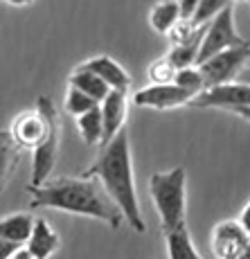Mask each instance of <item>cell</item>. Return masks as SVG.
<instances>
[{"label":"cell","instance_id":"30","mask_svg":"<svg viewBox=\"0 0 250 259\" xmlns=\"http://www.w3.org/2000/svg\"><path fill=\"white\" fill-rule=\"evenodd\" d=\"M3 3L12 5V7H29V5L34 3V0H3Z\"/></svg>","mask_w":250,"mask_h":259},{"label":"cell","instance_id":"20","mask_svg":"<svg viewBox=\"0 0 250 259\" xmlns=\"http://www.w3.org/2000/svg\"><path fill=\"white\" fill-rule=\"evenodd\" d=\"M95 106H99V104L93 102L88 95H84L81 91H77V88L68 86L66 95H63V111H66L68 115L81 117V115H86L88 111H93Z\"/></svg>","mask_w":250,"mask_h":259},{"label":"cell","instance_id":"6","mask_svg":"<svg viewBox=\"0 0 250 259\" xmlns=\"http://www.w3.org/2000/svg\"><path fill=\"white\" fill-rule=\"evenodd\" d=\"M248 59H250V43L243 48H232V50H226V52H219L214 57H210L207 61L198 63L196 68L203 74L205 91L237 81L239 72L246 68Z\"/></svg>","mask_w":250,"mask_h":259},{"label":"cell","instance_id":"24","mask_svg":"<svg viewBox=\"0 0 250 259\" xmlns=\"http://www.w3.org/2000/svg\"><path fill=\"white\" fill-rule=\"evenodd\" d=\"M230 5H232V0H198V7H196V12H194L192 21L196 25H207L214 16H219L223 9H228Z\"/></svg>","mask_w":250,"mask_h":259},{"label":"cell","instance_id":"1","mask_svg":"<svg viewBox=\"0 0 250 259\" xmlns=\"http://www.w3.org/2000/svg\"><path fill=\"white\" fill-rule=\"evenodd\" d=\"M32 194L29 207L32 210H59L68 214H77V217H88L97 219V221L111 226L117 230L124 223L122 214L115 207V203L106 196L104 187L99 185L97 178H86V176H61L48 181L41 187H27Z\"/></svg>","mask_w":250,"mask_h":259},{"label":"cell","instance_id":"22","mask_svg":"<svg viewBox=\"0 0 250 259\" xmlns=\"http://www.w3.org/2000/svg\"><path fill=\"white\" fill-rule=\"evenodd\" d=\"M198 46H201V41L196 43H189V46H178V48H172L164 57L172 61V66L178 70H183V68H194L196 66V57H198Z\"/></svg>","mask_w":250,"mask_h":259},{"label":"cell","instance_id":"29","mask_svg":"<svg viewBox=\"0 0 250 259\" xmlns=\"http://www.w3.org/2000/svg\"><path fill=\"white\" fill-rule=\"evenodd\" d=\"M237 81H239V83H248V86H250V66H246L241 72H239Z\"/></svg>","mask_w":250,"mask_h":259},{"label":"cell","instance_id":"9","mask_svg":"<svg viewBox=\"0 0 250 259\" xmlns=\"http://www.w3.org/2000/svg\"><path fill=\"white\" fill-rule=\"evenodd\" d=\"M192 95L178 88L176 83H164V86H147L140 88L133 95V104L140 108H151V111H172L192 104Z\"/></svg>","mask_w":250,"mask_h":259},{"label":"cell","instance_id":"4","mask_svg":"<svg viewBox=\"0 0 250 259\" xmlns=\"http://www.w3.org/2000/svg\"><path fill=\"white\" fill-rule=\"evenodd\" d=\"M57 117H59V111L54 106V102L50 97H46V95H41L36 99V106L29 108V111L18 113L12 119V126L7 131L12 136L14 144L21 151H34L48 138L52 122Z\"/></svg>","mask_w":250,"mask_h":259},{"label":"cell","instance_id":"23","mask_svg":"<svg viewBox=\"0 0 250 259\" xmlns=\"http://www.w3.org/2000/svg\"><path fill=\"white\" fill-rule=\"evenodd\" d=\"M147 77L151 81V86H164V83H174V77H176V68L172 66L167 57H160L149 66Z\"/></svg>","mask_w":250,"mask_h":259},{"label":"cell","instance_id":"11","mask_svg":"<svg viewBox=\"0 0 250 259\" xmlns=\"http://www.w3.org/2000/svg\"><path fill=\"white\" fill-rule=\"evenodd\" d=\"M250 235L239 221H221L212 230V250L219 259H239Z\"/></svg>","mask_w":250,"mask_h":259},{"label":"cell","instance_id":"14","mask_svg":"<svg viewBox=\"0 0 250 259\" xmlns=\"http://www.w3.org/2000/svg\"><path fill=\"white\" fill-rule=\"evenodd\" d=\"M34 221L36 219L25 212L9 214V217L0 219V239L14 243V246H25L34 230Z\"/></svg>","mask_w":250,"mask_h":259},{"label":"cell","instance_id":"2","mask_svg":"<svg viewBox=\"0 0 250 259\" xmlns=\"http://www.w3.org/2000/svg\"><path fill=\"white\" fill-rule=\"evenodd\" d=\"M81 176L97 178L99 185L106 192V196L115 203V207L122 214V219L138 235H142L147 230V223H144L140 201H138L136 176H133V158H131V140H129L127 131H122L115 140L104 144L97 160L86 171H81Z\"/></svg>","mask_w":250,"mask_h":259},{"label":"cell","instance_id":"18","mask_svg":"<svg viewBox=\"0 0 250 259\" xmlns=\"http://www.w3.org/2000/svg\"><path fill=\"white\" fill-rule=\"evenodd\" d=\"M181 18H183V14H181L178 0H160L149 12V25H151V29L158 34H164V36H167L169 29Z\"/></svg>","mask_w":250,"mask_h":259},{"label":"cell","instance_id":"15","mask_svg":"<svg viewBox=\"0 0 250 259\" xmlns=\"http://www.w3.org/2000/svg\"><path fill=\"white\" fill-rule=\"evenodd\" d=\"M164 246H167L169 259H203L192 241V235L187 230V223L164 232Z\"/></svg>","mask_w":250,"mask_h":259},{"label":"cell","instance_id":"16","mask_svg":"<svg viewBox=\"0 0 250 259\" xmlns=\"http://www.w3.org/2000/svg\"><path fill=\"white\" fill-rule=\"evenodd\" d=\"M68 86L81 91L84 95H88V97H91L93 102H97V104H102L104 97L111 93V91H108V86L97 77V74L91 72V70H86L84 66H77L72 70V74H70V79H68Z\"/></svg>","mask_w":250,"mask_h":259},{"label":"cell","instance_id":"19","mask_svg":"<svg viewBox=\"0 0 250 259\" xmlns=\"http://www.w3.org/2000/svg\"><path fill=\"white\" fill-rule=\"evenodd\" d=\"M77 128L81 140L88 147L99 144L102 147V138H104V124H102V115H99V106H95L93 111H88L86 115L77 117Z\"/></svg>","mask_w":250,"mask_h":259},{"label":"cell","instance_id":"5","mask_svg":"<svg viewBox=\"0 0 250 259\" xmlns=\"http://www.w3.org/2000/svg\"><path fill=\"white\" fill-rule=\"evenodd\" d=\"M250 41L241 36L237 32V25H234V9L230 5L228 9H223L219 16H214L212 21L205 25V32L201 38V46H198V57H196V66L203 61H207L210 57L219 52H226L232 48H243Z\"/></svg>","mask_w":250,"mask_h":259},{"label":"cell","instance_id":"25","mask_svg":"<svg viewBox=\"0 0 250 259\" xmlns=\"http://www.w3.org/2000/svg\"><path fill=\"white\" fill-rule=\"evenodd\" d=\"M178 5H181L183 18H192L194 12H196V7H198V0H178Z\"/></svg>","mask_w":250,"mask_h":259},{"label":"cell","instance_id":"27","mask_svg":"<svg viewBox=\"0 0 250 259\" xmlns=\"http://www.w3.org/2000/svg\"><path fill=\"white\" fill-rule=\"evenodd\" d=\"M239 223H241V228L250 235V203L241 210V217H239Z\"/></svg>","mask_w":250,"mask_h":259},{"label":"cell","instance_id":"26","mask_svg":"<svg viewBox=\"0 0 250 259\" xmlns=\"http://www.w3.org/2000/svg\"><path fill=\"white\" fill-rule=\"evenodd\" d=\"M18 248H21V246H14V243L0 239V259H12V255L18 250Z\"/></svg>","mask_w":250,"mask_h":259},{"label":"cell","instance_id":"8","mask_svg":"<svg viewBox=\"0 0 250 259\" xmlns=\"http://www.w3.org/2000/svg\"><path fill=\"white\" fill-rule=\"evenodd\" d=\"M59 147H61V115L52 122L48 138L32 151V181L29 187H41L50 181L59 158Z\"/></svg>","mask_w":250,"mask_h":259},{"label":"cell","instance_id":"21","mask_svg":"<svg viewBox=\"0 0 250 259\" xmlns=\"http://www.w3.org/2000/svg\"><path fill=\"white\" fill-rule=\"evenodd\" d=\"M174 83H176L178 88H183L185 93H189L192 97H198L203 91H205V81H203V74L198 70L196 66L194 68H183V70L176 72V77H174Z\"/></svg>","mask_w":250,"mask_h":259},{"label":"cell","instance_id":"17","mask_svg":"<svg viewBox=\"0 0 250 259\" xmlns=\"http://www.w3.org/2000/svg\"><path fill=\"white\" fill-rule=\"evenodd\" d=\"M21 149L14 144L9 131L0 128V194L5 192L7 183L12 181L14 171H16L18 162H21Z\"/></svg>","mask_w":250,"mask_h":259},{"label":"cell","instance_id":"3","mask_svg":"<svg viewBox=\"0 0 250 259\" xmlns=\"http://www.w3.org/2000/svg\"><path fill=\"white\" fill-rule=\"evenodd\" d=\"M149 194L160 217L162 232L185 223L187 212V171L185 167H174L167 171H153L149 178Z\"/></svg>","mask_w":250,"mask_h":259},{"label":"cell","instance_id":"13","mask_svg":"<svg viewBox=\"0 0 250 259\" xmlns=\"http://www.w3.org/2000/svg\"><path fill=\"white\" fill-rule=\"evenodd\" d=\"M59 246H61V239H59L57 230L50 226L46 219H36L34 221V230L29 235L27 243H25V248L36 259H50L59 250Z\"/></svg>","mask_w":250,"mask_h":259},{"label":"cell","instance_id":"10","mask_svg":"<svg viewBox=\"0 0 250 259\" xmlns=\"http://www.w3.org/2000/svg\"><path fill=\"white\" fill-rule=\"evenodd\" d=\"M99 115H102V124H104V138H102V147H104V144L115 140L124 131V124H127V115H129V95L122 91H111L104 97V102L99 104Z\"/></svg>","mask_w":250,"mask_h":259},{"label":"cell","instance_id":"7","mask_svg":"<svg viewBox=\"0 0 250 259\" xmlns=\"http://www.w3.org/2000/svg\"><path fill=\"white\" fill-rule=\"evenodd\" d=\"M189 106L194 108H223L230 113L250 111V86L248 83H226V86H217L203 91L198 97L192 99Z\"/></svg>","mask_w":250,"mask_h":259},{"label":"cell","instance_id":"31","mask_svg":"<svg viewBox=\"0 0 250 259\" xmlns=\"http://www.w3.org/2000/svg\"><path fill=\"white\" fill-rule=\"evenodd\" d=\"M239 3H248L250 5V0H239Z\"/></svg>","mask_w":250,"mask_h":259},{"label":"cell","instance_id":"12","mask_svg":"<svg viewBox=\"0 0 250 259\" xmlns=\"http://www.w3.org/2000/svg\"><path fill=\"white\" fill-rule=\"evenodd\" d=\"M81 66L86 68V70L97 74V77L108 86V91L129 93V86H131V74L127 72V68H122V63L115 61L113 57H108V54H97V57L84 61Z\"/></svg>","mask_w":250,"mask_h":259},{"label":"cell","instance_id":"28","mask_svg":"<svg viewBox=\"0 0 250 259\" xmlns=\"http://www.w3.org/2000/svg\"><path fill=\"white\" fill-rule=\"evenodd\" d=\"M12 259H36V257H34L32 252H29L25 246H21V248H18V250L12 255Z\"/></svg>","mask_w":250,"mask_h":259}]
</instances>
